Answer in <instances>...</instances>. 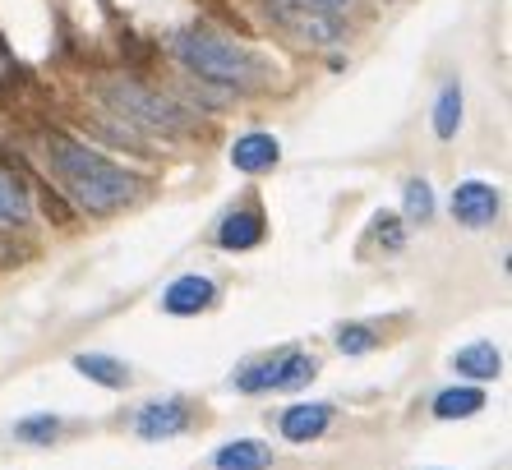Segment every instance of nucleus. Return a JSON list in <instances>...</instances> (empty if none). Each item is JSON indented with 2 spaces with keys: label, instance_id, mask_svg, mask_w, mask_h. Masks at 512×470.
<instances>
[{
  "label": "nucleus",
  "instance_id": "obj_1",
  "mask_svg": "<svg viewBox=\"0 0 512 470\" xmlns=\"http://www.w3.org/2000/svg\"><path fill=\"white\" fill-rule=\"evenodd\" d=\"M47 162H51V171L65 180V189L74 194V203L88 208V212H97V217H102V212L125 208V203L139 194V176H130L125 166L107 162L102 153H93V148H84V143L65 139V134H51Z\"/></svg>",
  "mask_w": 512,
  "mask_h": 470
},
{
  "label": "nucleus",
  "instance_id": "obj_2",
  "mask_svg": "<svg viewBox=\"0 0 512 470\" xmlns=\"http://www.w3.org/2000/svg\"><path fill=\"white\" fill-rule=\"evenodd\" d=\"M176 56L185 60L190 74H199L203 83H222V88H250L263 74V60L250 47H240L231 37L203 33V28L176 37Z\"/></svg>",
  "mask_w": 512,
  "mask_h": 470
},
{
  "label": "nucleus",
  "instance_id": "obj_3",
  "mask_svg": "<svg viewBox=\"0 0 512 470\" xmlns=\"http://www.w3.org/2000/svg\"><path fill=\"white\" fill-rule=\"evenodd\" d=\"M107 93V102L116 106L120 120H134V125H143V130H157V134H180L185 130V116L190 111H180L176 102H167L162 93H153V88H139V83H107L102 88Z\"/></svg>",
  "mask_w": 512,
  "mask_h": 470
},
{
  "label": "nucleus",
  "instance_id": "obj_4",
  "mask_svg": "<svg viewBox=\"0 0 512 470\" xmlns=\"http://www.w3.org/2000/svg\"><path fill=\"white\" fill-rule=\"evenodd\" d=\"M314 374H319L314 355H305V351H277V355H268V360H259V365L240 369L236 388L240 392H291V388H305Z\"/></svg>",
  "mask_w": 512,
  "mask_h": 470
},
{
  "label": "nucleus",
  "instance_id": "obj_5",
  "mask_svg": "<svg viewBox=\"0 0 512 470\" xmlns=\"http://www.w3.org/2000/svg\"><path fill=\"white\" fill-rule=\"evenodd\" d=\"M453 217L471 231H485L499 217V189L485 185V180H466V185L453 189Z\"/></svg>",
  "mask_w": 512,
  "mask_h": 470
},
{
  "label": "nucleus",
  "instance_id": "obj_6",
  "mask_svg": "<svg viewBox=\"0 0 512 470\" xmlns=\"http://www.w3.org/2000/svg\"><path fill=\"white\" fill-rule=\"evenodd\" d=\"M333 424V406L328 401H300L282 411V438L286 443H314L323 438V429Z\"/></svg>",
  "mask_w": 512,
  "mask_h": 470
},
{
  "label": "nucleus",
  "instance_id": "obj_7",
  "mask_svg": "<svg viewBox=\"0 0 512 470\" xmlns=\"http://www.w3.org/2000/svg\"><path fill=\"white\" fill-rule=\"evenodd\" d=\"M213 300H217V286L208 282V277H199V272H190V277H176V282L167 286L162 309L176 318H190V314H199V309H208Z\"/></svg>",
  "mask_w": 512,
  "mask_h": 470
},
{
  "label": "nucleus",
  "instance_id": "obj_8",
  "mask_svg": "<svg viewBox=\"0 0 512 470\" xmlns=\"http://www.w3.org/2000/svg\"><path fill=\"white\" fill-rule=\"evenodd\" d=\"M134 429H139V438H176L190 429V411L180 401H157V406H143Z\"/></svg>",
  "mask_w": 512,
  "mask_h": 470
},
{
  "label": "nucleus",
  "instance_id": "obj_9",
  "mask_svg": "<svg viewBox=\"0 0 512 470\" xmlns=\"http://www.w3.org/2000/svg\"><path fill=\"white\" fill-rule=\"evenodd\" d=\"M277 157H282V143H277L273 134H245V139H236V148H231V166L245 171V176L273 171Z\"/></svg>",
  "mask_w": 512,
  "mask_h": 470
},
{
  "label": "nucleus",
  "instance_id": "obj_10",
  "mask_svg": "<svg viewBox=\"0 0 512 470\" xmlns=\"http://www.w3.org/2000/svg\"><path fill=\"white\" fill-rule=\"evenodd\" d=\"M263 240V212L259 208H240L227 212L217 226V245L222 249H254Z\"/></svg>",
  "mask_w": 512,
  "mask_h": 470
},
{
  "label": "nucleus",
  "instance_id": "obj_11",
  "mask_svg": "<svg viewBox=\"0 0 512 470\" xmlns=\"http://www.w3.org/2000/svg\"><path fill=\"white\" fill-rule=\"evenodd\" d=\"M28 222H33V203H28L24 180L0 171V231H19Z\"/></svg>",
  "mask_w": 512,
  "mask_h": 470
},
{
  "label": "nucleus",
  "instance_id": "obj_12",
  "mask_svg": "<svg viewBox=\"0 0 512 470\" xmlns=\"http://www.w3.org/2000/svg\"><path fill=\"white\" fill-rule=\"evenodd\" d=\"M453 369L466 378H476V383H489V378H499L503 355L494 351V341H471V346H462L453 355Z\"/></svg>",
  "mask_w": 512,
  "mask_h": 470
},
{
  "label": "nucleus",
  "instance_id": "obj_13",
  "mask_svg": "<svg viewBox=\"0 0 512 470\" xmlns=\"http://www.w3.org/2000/svg\"><path fill=\"white\" fill-rule=\"evenodd\" d=\"M217 470H268L273 466V447H263L259 438H236L213 457Z\"/></svg>",
  "mask_w": 512,
  "mask_h": 470
},
{
  "label": "nucleus",
  "instance_id": "obj_14",
  "mask_svg": "<svg viewBox=\"0 0 512 470\" xmlns=\"http://www.w3.org/2000/svg\"><path fill=\"white\" fill-rule=\"evenodd\" d=\"M74 369L88 378V383H102V388H130V369L120 365L116 355H74Z\"/></svg>",
  "mask_w": 512,
  "mask_h": 470
},
{
  "label": "nucleus",
  "instance_id": "obj_15",
  "mask_svg": "<svg viewBox=\"0 0 512 470\" xmlns=\"http://www.w3.org/2000/svg\"><path fill=\"white\" fill-rule=\"evenodd\" d=\"M476 411H485V392L480 388H448L434 397V415L439 420H471Z\"/></svg>",
  "mask_w": 512,
  "mask_h": 470
},
{
  "label": "nucleus",
  "instance_id": "obj_16",
  "mask_svg": "<svg viewBox=\"0 0 512 470\" xmlns=\"http://www.w3.org/2000/svg\"><path fill=\"white\" fill-rule=\"evenodd\" d=\"M457 130H462V88H457V79H448L439 102H434V134H439V139H453Z\"/></svg>",
  "mask_w": 512,
  "mask_h": 470
},
{
  "label": "nucleus",
  "instance_id": "obj_17",
  "mask_svg": "<svg viewBox=\"0 0 512 470\" xmlns=\"http://www.w3.org/2000/svg\"><path fill=\"white\" fill-rule=\"evenodd\" d=\"M379 346V337H374V328H365V323H346V328H337V351L342 355H365Z\"/></svg>",
  "mask_w": 512,
  "mask_h": 470
},
{
  "label": "nucleus",
  "instance_id": "obj_18",
  "mask_svg": "<svg viewBox=\"0 0 512 470\" xmlns=\"http://www.w3.org/2000/svg\"><path fill=\"white\" fill-rule=\"evenodd\" d=\"M406 217L420 222V226L434 217V194H429L425 180H411V185H406Z\"/></svg>",
  "mask_w": 512,
  "mask_h": 470
},
{
  "label": "nucleus",
  "instance_id": "obj_19",
  "mask_svg": "<svg viewBox=\"0 0 512 470\" xmlns=\"http://www.w3.org/2000/svg\"><path fill=\"white\" fill-rule=\"evenodd\" d=\"M56 434H60L56 415H37V420H19V424H14V438H24V443H51Z\"/></svg>",
  "mask_w": 512,
  "mask_h": 470
},
{
  "label": "nucleus",
  "instance_id": "obj_20",
  "mask_svg": "<svg viewBox=\"0 0 512 470\" xmlns=\"http://www.w3.org/2000/svg\"><path fill=\"white\" fill-rule=\"evenodd\" d=\"M351 0H277V10H305V14H323V19H333L342 14Z\"/></svg>",
  "mask_w": 512,
  "mask_h": 470
},
{
  "label": "nucleus",
  "instance_id": "obj_21",
  "mask_svg": "<svg viewBox=\"0 0 512 470\" xmlns=\"http://www.w3.org/2000/svg\"><path fill=\"white\" fill-rule=\"evenodd\" d=\"M374 231H379V240L388 249H402V231H397V217H393V212H379V217H374Z\"/></svg>",
  "mask_w": 512,
  "mask_h": 470
}]
</instances>
